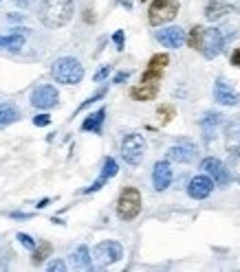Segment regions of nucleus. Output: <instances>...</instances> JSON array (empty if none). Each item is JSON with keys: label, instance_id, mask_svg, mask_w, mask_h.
<instances>
[{"label": "nucleus", "instance_id": "3", "mask_svg": "<svg viewBox=\"0 0 240 272\" xmlns=\"http://www.w3.org/2000/svg\"><path fill=\"white\" fill-rule=\"evenodd\" d=\"M139 213H141V193H139V189L124 187L119 193V200H117V215L124 222H130Z\"/></svg>", "mask_w": 240, "mask_h": 272}, {"label": "nucleus", "instance_id": "29", "mask_svg": "<svg viewBox=\"0 0 240 272\" xmlns=\"http://www.w3.org/2000/svg\"><path fill=\"white\" fill-rule=\"evenodd\" d=\"M18 241H20V244H22L27 250H33V248H36V241H33V237L27 235V233H18Z\"/></svg>", "mask_w": 240, "mask_h": 272}, {"label": "nucleus", "instance_id": "1", "mask_svg": "<svg viewBox=\"0 0 240 272\" xmlns=\"http://www.w3.org/2000/svg\"><path fill=\"white\" fill-rule=\"evenodd\" d=\"M73 11H75L73 0H42L40 9H38L42 24L49 29H60V26L68 24Z\"/></svg>", "mask_w": 240, "mask_h": 272}, {"label": "nucleus", "instance_id": "6", "mask_svg": "<svg viewBox=\"0 0 240 272\" xmlns=\"http://www.w3.org/2000/svg\"><path fill=\"white\" fill-rule=\"evenodd\" d=\"M121 257H124V248H121L119 241L106 239V241H99L93 248V261L102 268L110 266V263H117Z\"/></svg>", "mask_w": 240, "mask_h": 272}, {"label": "nucleus", "instance_id": "15", "mask_svg": "<svg viewBox=\"0 0 240 272\" xmlns=\"http://www.w3.org/2000/svg\"><path fill=\"white\" fill-rule=\"evenodd\" d=\"M196 158V147L192 143H181L168 149V160L172 162H192Z\"/></svg>", "mask_w": 240, "mask_h": 272}, {"label": "nucleus", "instance_id": "12", "mask_svg": "<svg viewBox=\"0 0 240 272\" xmlns=\"http://www.w3.org/2000/svg\"><path fill=\"white\" fill-rule=\"evenodd\" d=\"M214 99L220 105H236L240 101V95L225 81V79H218V81L214 83Z\"/></svg>", "mask_w": 240, "mask_h": 272}, {"label": "nucleus", "instance_id": "26", "mask_svg": "<svg viewBox=\"0 0 240 272\" xmlns=\"http://www.w3.org/2000/svg\"><path fill=\"white\" fill-rule=\"evenodd\" d=\"M51 250H53V246H51L49 241H42L40 248L33 253V263H42V261H44V259L51 254Z\"/></svg>", "mask_w": 240, "mask_h": 272}, {"label": "nucleus", "instance_id": "7", "mask_svg": "<svg viewBox=\"0 0 240 272\" xmlns=\"http://www.w3.org/2000/svg\"><path fill=\"white\" fill-rule=\"evenodd\" d=\"M222 44H225V39H222L220 29H205L203 42H200L198 51L203 53V57H207V59H214V57L220 55Z\"/></svg>", "mask_w": 240, "mask_h": 272}, {"label": "nucleus", "instance_id": "13", "mask_svg": "<svg viewBox=\"0 0 240 272\" xmlns=\"http://www.w3.org/2000/svg\"><path fill=\"white\" fill-rule=\"evenodd\" d=\"M156 39H159L163 46L178 48V46H183V42L187 39V35H185V31H183L181 26H170V29L156 31Z\"/></svg>", "mask_w": 240, "mask_h": 272}, {"label": "nucleus", "instance_id": "28", "mask_svg": "<svg viewBox=\"0 0 240 272\" xmlns=\"http://www.w3.org/2000/svg\"><path fill=\"white\" fill-rule=\"evenodd\" d=\"M106 92H108V88H99V90L95 92L93 97H88V99H86L84 103H82L80 108H77V112H82V110H84V108H88L90 103H95V101H99V99H102V97H106Z\"/></svg>", "mask_w": 240, "mask_h": 272}, {"label": "nucleus", "instance_id": "4", "mask_svg": "<svg viewBox=\"0 0 240 272\" xmlns=\"http://www.w3.org/2000/svg\"><path fill=\"white\" fill-rule=\"evenodd\" d=\"M178 2L176 0H152L150 9H148V22L150 26H161L172 22L178 16Z\"/></svg>", "mask_w": 240, "mask_h": 272}, {"label": "nucleus", "instance_id": "19", "mask_svg": "<svg viewBox=\"0 0 240 272\" xmlns=\"http://www.w3.org/2000/svg\"><path fill=\"white\" fill-rule=\"evenodd\" d=\"M104 118H106V108H99L97 112H93L84 123H82V130L99 134V132H102V125H104Z\"/></svg>", "mask_w": 240, "mask_h": 272}, {"label": "nucleus", "instance_id": "36", "mask_svg": "<svg viewBox=\"0 0 240 272\" xmlns=\"http://www.w3.org/2000/svg\"><path fill=\"white\" fill-rule=\"evenodd\" d=\"M36 206H38V209H44V206H49V197H44V200H40Z\"/></svg>", "mask_w": 240, "mask_h": 272}, {"label": "nucleus", "instance_id": "20", "mask_svg": "<svg viewBox=\"0 0 240 272\" xmlns=\"http://www.w3.org/2000/svg\"><path fill=\"white\" fill-rule=\"evenodd\" d=\"M20 118V112L11 103H0V127H7Z\"/></svg>", "mask_w": 240, "mask_h": 272}, {"label": "nucleus", "instance_id": "33", "mask_svg": "<svg viewBox=\"0 0 240 272\" xmlns=\"http://www.w3.org/2000/svg\"><path fill=\"white\" fill-rule=\"evenodd\" d=\"M112 42L117 44V51H124V31H117V33L112 35Z\"/></svg>", "mask_w": 240, "mask_h": 272}, {"label": "nucleus", "instance_id": "34", "mask_svg": "<svg viewBox=\"0 0 240 272\" xmlns=\"http://www.w3.org/2000/svg\"><path fill=\"white\" fill-rule=\"evenodd\" d=\"M128 77H130V70H121V73L115 75V79H112V81H115V83H124Z\"/></svg>", "mask_w": 240, "mask_h": 272}, {"label": "nucleus", "instance_id": "38", "mask_svg": "<svg viewBox=\"0 0 240 272\" xmlns=\"http://www.w3.org/2000/svg\"><path fill=\"white\" fill-rule=\"evenodd\" d=\"M141 2H146V0H141Z\"/></svg>", "mask_w": 240, "mask_h": 272}, {"label": "nucleus", "instance_id": "10", "mask_svg": "<svg viewBox=\"0 0 240 272\" xmlns=\"http://www.w3.org/2000/svg\"><path fill=\"white\" fill-rule=\"evenodd\" d=\"M214 180L209 178V175H194V178L190 180V184H187V193H190V197H194V200H205V197L209 195V193L214 191Z\"/></svg>", "mask_w": 240, "mask_h": 272}, {"label": "nucleus", "instance_id": "30", "mask_svg": "<svg viewBox=\"0 0 240 272\" xmlns=\"http://www.w3.org/2000/svg\"><path fill=\"white\" fill-rule=\"evenodd\" d=\"M110 73H112V66L108 64V66H104V68H99L97 73H95V77H93V79H95V81H104V79H106Z\"/></svg>", "mask_w": 240, "mask_h": 272}, {"label": "nucleus", "instance_id": "8", "mask_svg": "<svg viewBox=\"0 0 240 272\" xmlns=\"http://www.w3.org/2000/svg\"><path fill=\"white\" fill-rule=\"evenodd\" d=\"M200 169H203L205 174H207L209 178L218 184V187H227V184L231 182L229 169H227V167L222 165L218 158H205V160L200 162Z\"/></svg>", "mask_w": 240, "mask_h": 272}, {"label": "nucleus", "instance_id": "31", "mask_svg": "<svg viewBox=\"0 0 240 272\" xmlns=\"http://www.w3.org/2000/svg\"><path fill=\"white\" fill-rule=\"evenodd\" d=\"M46 268H49V272H55V270H58V272H64V270H66V263H64L62 259H53V261H51Z\"/></svg>", "mask_w": 240, "mask_h": 272}, {"label": "nucleus", "instance_id": "24", "mask_svg": "<svg viewBox=\"0 0 240 272\" xmlns=\"http://www.w3.org/2000/svg\"><path fill=\"white\" fill-rule=\"evenodd\" d=\"M156 117H159L161 125H168V123L176 117V108H174V105H170V103H163V105H159V108H156Z\"/></svg>", "mask_w": 240, "mask_h": 272}, {"label": "nucleus", "instance_id": "35", "mask_svg": "<svg viewBox=\"0 0 240 272\" xmlns=\"http://www.w3.org/2000/svg\"><path fill=\"white\" fill-rule=\"evenodd\" d=\"M231 64H234V66H238V68H240V46L236 48L234 53H231Z\"/></svg>", "mask_w": 240, "mask_h": 272}, {"label": "nucleus", "instance_id": "39", "mask_svg": "<svg viewBox=\"0 0 240 272\" xmlns=\"http://www.w3.org/2000/svg\"><path fill=\"white\" fill-rule=\"evenodd\" d=\"M238 132H240V130H238Z\"/></svg>", "mask_w": 240, "mask_h": 272}, {"label": "nucleus", "instance_id": "2", "mask_svg": "<svg viewBox=\"0 0 240 272\" xmlns=\"http://www.w3.org/2000/svg\"><path fill=\"white\" fill-rule=\"evenodd\" d=\"M51 73H53L55 81L73 86V83L82 81V77H84V66H82L75 57H60V59L53 61Z\"/></svg>", "mask_w": 240, "mask_h": 272}, {"label": "nucleus", "instance_id": "23", "mask_svg": "<svg viewBox=\"0 0 240 272\" xmlns=\"http://www.w3.org/2000/svg\"><path fill=\"white\" fill-rule=\"evenodd\" d=\"M203 33H205V26H200V24L192 26L190 35H187V39H185L187 46L194 48V51H198V48H200V42H203Z\"/></svg>", "mask_w": 240, "mask_h": 272}, {"label": "nucleus", "instance_id": "27", "mask_svg": "<svg viewBox=\"0 0 240 272\" xmlns=\"http://www.w3.org/2000/svg\"><path fill=\"white\" fill-rule=\"evenodd\" d=\"M161 77H163V70H161V68H146V73L141 75V81H146V83H159Z\"/></svg>", "mask_w": 240, "mask_h": 272}, {"label": "nucleus", "instance_id": "37", "mask_svg": "<svg viewBox=\"0 0 240 272\" xmlns=\"http://www.w3.org/2000/svg\"><path fill=\"white\" fill-rule=\"evenodd\" d=\"M11 217H20V219H27V217H31L29 213H11Z\"/></svg>", "mask_w": 240, "mask_h": 272}, {"label": "nucleus", "instance_id": "32", "mask_svg": "<svg viewBox=\"0 0 240 272\" xmlns=\"http://www.w3.org/2000/svg\"><path fill=\"white\" fill-rule=\"evenodd\" d=\"M49 123H51L49 114H38V117L33 118V125H38V127H44V125H49Z\"/></svg>", "mask_w": 240, "mask_h": 272}, {"label": "nucleus", "instance_id": "5", "mask_svg": "<svg viewBox=\"0 0 240 272\" xmlns=\"http://www.w3.org/2000/svg\"><path fill=\"white\" fill-rule=\"evenodd\" d=\"M143 154H146V138L141 134H137V132L126 136L124 143H121V158L128 165L137 167L143 160Z\"/></svg>", "mask_w": 240, "mask_h": 272}, {"label": "nucleus", "instance_id": "14", "mask_svg": "<svg viewBox=\"0 0 240 272\" xmlns=\"http://www.w3.org/2000/svg\"><path fill=\"white\" fill-rule=\"evenodd\" d=\"M172 182V169H170L168 160H159L152 169V184H154L156 191H165Z\"/></svg>", "mask_w": 240, "mask_h": 272}, {"label": "nucleus", "instance_id": "22", "mask_svg": "<svg viewBox=\"0 0 240 272\" xmlns=\"http://www.w3.org/2000/svg\"><path fill=\"white\" fill-rule=\"evenodd\" d=\"M24 46V38L20 33H11V35H2L0 38V48H9V51H18Z\"/></svg>", "mask_w": 240, "mask_h": 272}, {"label": "nucleus", "instance_id": "11", "mask_svg": "<svg viewBox=\"0 0 240 272\" xmlns=\"http://www.w3.org/2000/svg\"><path fill=\"white\" fill-rule=\"evenodd\" d=\"M117 171H119V167H117V160H115V158L108 156L106 160H104V167H102V174H99V178L95 180V182L90 184V187H86L82 193H95V191H99V189H102L104 184L108 182V180L115 178Z\"/></svg>", "mask_w": 240, "mask_h": 272}, {"label": "nucleus", "instance_id": "16", "mask_svg": "<svg viewBox=\"0 0 240 272\" xmlns=\"http://www.w3.org/2000/svg\"><path fill=\"white\" fill-rule=\"evenodd\" d=\"M156 95H159V83L141 81L130 88V99H134V101H152V99H156Z\"/></svg>", "mask_w": 240, "mask_h": 272}, {"label": "nucleus", "instance_id": "25", "mask_svg": "<svg viewBox=\"0 0 240 272\" xmlns=\"http://www.w3.org/2000/svg\"><path fill=\"white\" fill-rule=\"evenodd\" d=\"M168 64H170V55H168V53H156V55L150 57L148 68H161V70H163Z\"/></svg>", "mask_w": 240, "mask_h": 272}, {"label": "nucleus", "instance_id": "21", "mask_svg": "<svg viewBox=\"0 0 240 272\" xmlns=\"http://www.w3.org/2000/svg\"><path fill=\"white\" fill-rule=\"evenodd\" d=\"M90 261H93V257H90V250L88 246H77V250L73 253V263H75L77 268H90Z\"/></svg>", "mask_w": 240, "mask_h": 272}, {"label": "nucleus", "instance_id": "17", "mask_svg": "<svg viewBox=\"0 0 240 272\" xmlns=\"http://www.w3.org/2000/svg\"><path fill=\"white\" fill-rule=\"evenodd\" d=\"M234 11V7L231 4H227L225 0H212V2L205 7V18H207L209 22H216L220 20L222 16H227V13Z\"/></svg>", "mask_w": 240, "mask_h": 272}, {"label": "nucleus", "instance_id": "18", "mask_svg": "<svg viewBox=\"0 0 240 272\" xmlns=\"http://www.w3.org/2000/svg\"><path fill=\"white\" fill-rule=\"evenodd\" d=\"M222 123V114L218 112H205L203 117H200V130H203L205 138H212L214 132L218 130V125Z\"/></svg>", "mask_w": 240, "mask_h": 272}, {"label": "nucleus", "instance_id": "9", "mask_svg": "<svg viewBox=\"0 0 240 272\" xmlns=\"http://www.w3.org/2000/svg\"><path fill=\"white\" fill-rule=\"evenodd\" d=\"M60 99V92L55 90V86H49V83H44V86H38L36 90L31 92V105L38 110H49L53 108L55 103H58Z\"/></svg>", "mask_w": 240, "mask_h": 272}]
</instances>
